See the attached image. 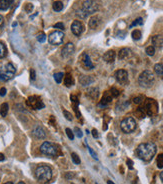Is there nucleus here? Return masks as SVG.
Returning a JSON list of instances; mask_svg holds the SVG:
<instances>
[{"label":"nucleus","instance_id":"nucleus-24","mask_svg":"<svg viewBox=\"0 0 163 184\" xmlns=\"http://www.w3.org/2000/svg\"><path fill=\"white\" fill-rule=\"evenodd\" d=\"M111 100H112V96L108 95V94H105V95L102 97L101 102H100L99 105H101V106H106L107 104H109V103L111 102Z\"/></svg>","mask_w":163,"mask_h":184},{"label":"nucleus","instance_id":"nucleus-40","mask_svg":"<svg viewBox=\"0 0 163 184\" xmlns=\"http://www.w3.org/2000/svg\"><path fill=\"white\" fill-rule=\"evenodd\" d=\"M54 28H58V29L63 30L64 29V24H63V23H61V22L56 23V24L54 25Z\"/></svg>","mask_w":163,"mask_h":184},{"label":"nucleus","instance_id":"nucleus-39","mask_svg":"<svg viewBox=\"0 0 163 184\" xmlns=\"http://www.w3.org/2000/svg\"><path fill=\"white\" fill-rule=\"evenodd\" d=\"M111 95L112 97H117L119 95V91L116 88H111Z\"/></svg>","mask_w":163,"mask_h":184},{"label":"nucleus","instance_id":"nucleus-29","mask_svg":"<svg viewBox=\"0 0 163 184\" xmlns=\"http://www.w3.org/2000/svg\"><path fill=\"white\" fill-rule=\"evenodd\" d=\"M132 38L134 39V40H139L141 38V36H142V34H141V31L140 30H138V29H136V30H133L132 31Z\"/></svg>","mask_w":163,"mask_h":184},{"label":"nucleus","instance_id":"nucleus-26","mask_svg":"<svg viewBox=\"0 0 163 184\" xmlns=\"http://www.w3.org/2000/svg\"><path fill=\"white\" fill-rule=\"evenodd\" d=\"M52 8H53V10L56 12H59L61 11L62 9H63V3L61 1H55L53 3V5H52Z\"/></svg>","mask_w":163,"mask_h":184},{"label":"nucleus","instance_id":"nucleus-42","mask_svg":"<svg viewBox=\"0 0 163 184\" xmlns=\"http://www.w3.org/2000/svg\"><path fill=\"white\" fill-rule=\"evenodd\" d=\"M88 150H89V152H90V154H91V155H92V157H94L95 159H96V160H97V159H98V157H97V154H96V153H95V152H94V151H93V150H92V149H91L90 147H88Z\"/></svg>","mask_w":163,"mask_h":184},{"label":"nucleus","instance_id":"nucleus-35","mask_svg":"<svg viewBox=\"0 0 163 184\" xmlns=\"http://www.w3.org/2000/svg\"><path fill=\"white\" fill-rule=\"evenodd\" d=\"M37 40L40 42V43H43V42L46 41V35L44 33H39V34L37 35Z\"/></svg>","mask_w":163,"mask_h":184},{"label":"nucleus","instance_id":"nucleus-10","mask_svg":"<svg viewBox=\"0 0 163 184\" xmlns=\"http://www.w3.org/2000/svg\"><path fill=\"white\" fill-rule=\"evenodd\" d=\"M115 78H116L117 82L122 84V85H126L128 84L129 80H128V73L126 70L124 69H119L115 72Z\"/></svg>","mask_w":163,"mask_h":184},{"label":"nucleus","instance_id":"nucleus-34","mask_svg":"<svg viewBox=\"0 0 163 184\" xmlns=\"http://www.w3.org/2000/svg\"><path fill=\"white\" fill-rule=\"evenodd\" d=\"M71 158H72V160H73V162L75 163V164H80L81 163V160H80V158H79V156L76 153H72L71 154Z\"/></svg>","mask_w":163,"mask_h":184},{"label":"nucleus","instance_id":"nucleus-23","mask_svg":"<svg viewBox=\"0 0 163 184\" xmlns=\"http://www.w3.org/2000/svg\"><path fill=\"white\" fill-rule=\"evenodd\" d=\"M154 72L158 76H163V63H157L154 65Z\"/></svg>","mask_w":163,"mask_h":184},{"label":"nucleus","instance_id":"nucleus-7","mask_svg":"<svg viewBox=\"0 0 163 184\" xmlns=\"http://www.w3.org/2000/svg\"><path fill=\"white\" fill-rule=\"evenodd\" d=\"M137 123L136 120L133 117H126L124 118L120 123V128L124 133H131L136 129Z\"/></svg>","mask_w":163,"mask_h":184},{"label":"nucleus","instance_id":"nucleus-25","mask_svg":"<svg viewBox=\"0 0 163 184\" xmlns=\"http://www.w3.org/2000/svg\"><path fill=\"white\" fill-rule=\"evenodd\" d=\"M8 109H9V106L7 103H3L1 107H0V115L2 117H5L8 113Z\"/></svg>","mask_w":163,"mask_h":184},{"label":"nucleus","instance_id":"nucleus-33","mask_svg":"<svg viewBox=\"0 0 163 184\" xmlns=\"http://www.w3.org/2000/svg\"><path fill=\"white\" fill-rule=\"evenodd\" d=\"M156 163H157V167L158 168H162L163 167V154H160L157 156V160H156Z\"/></svg>","mask_w":163,"mask_h":184},{"label":"nucleus","instance_id":"nucleus-8","mask_svg":"<svg viewBox=\"0 0 163 184\" xmlns=\"http://www.w3.org/2000/svg\"><path fill=\"white\" fill-rule=\"evenodd\" d=\"M63 38H64V33L62 31L57 30L50 33V35L48 36V41L52 45H59L63 42Z\"/></svg>","mask_w":163,"mask_h":184},{"label":"nucleus","instance_id":"nucleus-12","mask_svg":"<svg viewBox=\"0 0 163 184\" xmlns=\"http://www.w3.org/2000/svg\"><path fill=\"white\" fill-rule=\"evenodd\" d=\"M157 108H158L157 103L153 100V99H148L143 111H145L147 114L152 115V114H154V113L157 112Z\"/></svg>","mask_w":163,"mask_h":184},{"label":"nucleus","instance_id":"nucleus-6","mask_svg":"<svg viewBox=\"0 0 163 184\" xmlns=\"http://www.w3.org/2000/svg\"><path fill=\"white\" fill-rule=\"evenodd\" d=\"M40 151L42 154H44L48 157H54L58 154V148H57V146L55 144L48 142V141H45L40 146Z\"/></svg>","mask_w":163,"mask_h":184},{"label":"nucleus","instance_id":"nucleus-13","mask_svg":"<svg viewBox=\"0 0 163 184\" xmlns=\"http://www.w3.org/2000/svg\"><path fill=\"white\" fill-rule=\"evenodd\" d=\"M83 29H84L83 24L79 20H74L72 24H71V31H72V33L75 36L81 35V33L83 32Z\"/></svg>","mask_w":163,"mask_h":184},{"label":"nucleus","instance_id":"nucleus-4","mask_svg":"<svg viewBox=\"0 0 163 184\" xmlns=\"http://www.w3.org/2000/svg\"><path fill=\"white\" fill-rule=\"evenodd\" d=\"M16 73V68L12 63H6L0 67V80L2 81H8L10 80Z\"/></svg>","mask_w":163,"mask_h":184},{"label":"nucleus","instance_id":"nucleus-41","mask_svg":"<svg viewBox=\"0 0 163 184\" xmlns=\"http://www.w3.org/2000/svg\"><path fill=\"white\" fill-rule=\"evenodd\" d=\"M134 103H136V104H140V103L142 102V97H135L133 99Z\"/></svg>","mask_w":163,"mask_h":184},{"label":"nucleus","instance_id":"nucleus-51","mask_svg":"<svg viewBox=\"0 0 163 184\" xmlns=\"http://www.w3.org/2000/svg\"><path fill=\"white\" fill-rule=\"evenodd\" d=\"M107 184H114V182H112L111 180H108L107 181Z\"/></svg>","mask_w":163,"mask_h":184},{"label":"nucleus","instance_id":"nucleus-19","mask_svg":"<svg viewBox=\"0 0 163 184\" xmlns=\"http://www.w3.org/2000/svg\"><path fill=\"white\" fill-rule=\"evenodd\" d=\"M130 55H131V50L129 48H122L118 52V58L120 60H123V59L128 58Z\"/></svg>","mask_w":163,"mask_h":184},{"label":"nucleus","instance_id":"nucleus-50","mask_svg":"<svg viewBox=\"0 0 163 184\" xmlns=\"http://www.w3.org/2000/svg\"><path fill=\"white\" fill-rule=\"evenodd\" d=\"M160 179H161V181L163 182V171L160 173Z\"/></svg>","mask_w":163,"mask_h":184},{"label":"nucleus","instance_id":"nucleus-2","mask_svg":"<svg viewBox=\"0 0 163 184\" xmlns=\"http://www.w3.org/2000/svg\"><path fill=\"white\" fill-rule=\"evenodd\" d=\"M35 176L40 183H47L52 178V169L48 165H40L36 168Z\"/></svg>","mask_w":163,"mask_h":184},{"label":"nucleus","instance_id":"nucleus-30","mask_svg":"<svg viewBox=\"0 0 163 184\" xmlns=\"http://www.w3.org/2000/svg\"><path fill=\"white\" fill-rule=\"evenodd\" d=\"M53 77L55 79V81L57 83H61L62 82V80H63V77H64V74L62 73V72H58V73H55L53 75Z\"/></svg>","mask_w":163,"mask_h":184},{"label":"nucleus","instance_id":"nucleus-31","mask_svg":"<svg viewBox=\"0 0 163 184\" xmlns=\"http://www.w3.org/2000/svg\"><path fill=\"white\" fill-rule=\"evenodd\" d=\"M145 52H146V54H147L148 56H153V55L155 54V47H153L152 45L146 47Z\"/></svg>","mask_w":163,"mask_h":184},{"label":"nucleus","instance_id":"nucleus-27","mask_svg":"<svg viewBox=\"0 0 163 184\" xmlns=\"http://www.w3.org/2000/svg\"><path fill=\"white\" fill-rule=\"evenodd\" d=\"M7 54V49H6V46L4 45L2 42H0V58H3L5 57Z\"/></svg>","mask_w":163,"mask_h":184},{"label":"nucleus","instance_id":"nucleus-32","mask_svg":"<svg viewBox=\"0 0 163 184\" xmlns=\"http://www.w3.org/2000/svg\"><path fill=\"white\" fill-rule=\"evenodd\" d=\"M143 24V19L141 17H139L137 18L136 20H134L132 23H131V25H130V28H133L134 26H137V25H142Z\"/></svg>","mask_w":163,"mask_h":184},{"label":"nucleus","instance_id":"nucleus-17","mask_svg":"<svg viewBox=\"0 0 163 184\" xmlns=\"http://www.w3.org/2000/svg\"><path fill=\"white\" fill-rule=\"evenodd\" d=\"M79 82L82 86H88L94 82V78L92 76H89V75H82L79 79Z\"/></svg>","mask_w":163,"mask_h":184},{"label":"nucleus","instance_id":"nucleus-54","mask_svg":"<svg viewBox=\"0 0 163 184\" xmlns=\"http://www.w3.org/2000/svg\"><path fill=\"white\" fill-rule=\"evenodd\" d=\"M70 184H73V183H70Z\"/></svg>","mask_w":163,"mask_h":184},{"label":"nucleus","instance_id":"nucleus-37","mask_svg":"<svg viewBox=\"0 0 163 184\" xmlns=\"http://www.w3.org/2000/svg\"><path fill=\"white\" fill-rule=\"evenodd\" d=\"M63 114H64V116H65V118L67 119V120H72L73 119V117H72V115H71V113H69L68 111H66V110H64L63 111Z\"/></svg>","mask_w":163,"mask_h":184},{"label":"nucleus","instance_id":"nucleus-11","mask_svg":"<svg viewBox=\"0 0 163 184\" xmlns=\"http://www.w3.org/2000/svg\"><path fill=\"white\" fill-rule=\"evenodd\" d=\"M80 63L81 65H82V67L84 69H87V70H91V69H93L94 68V65L92 63V61H91L90 57H89V55L87 53H82L80 56Z\"/></svg>","mask_w":163,"mask_h":184},{"label":"nucleus","instance_id":"nucleus-46","mask_svg":"<svg viewBox=\"0 0 163 184\" xmlns=\"http://www.w3.org/2000/svg\"><path fill=\"white\" fill-rule=\"evenodd\" d=\"M127 165H128L129 169H133V162L131 161L130 159H128V160H127Z\"/></svg>","mask_w":163,"mask_h":184},{"label":"nucleus","instance_id":"nucleus-5","mask_svg":"<svg viewBox=\"0 0 163 184\" xmlns=\"http://www.w3.org/2000/svg\"><path fill=\"white\" fill-rule=\"evenodd\" d=\"M100 8V4L97 0H85L82 3V7L80 10L85 13L86 16H88L89 14H93L97 12Z\"/></svg>","mask_w":163,"mask_h":184},{"label":"nucleus","instance_id":"nucleus-49","mask_svg":"<svg viewBox=\"0 0 163 184\" xmlns=\"http://www.w3.org/2000/svg\"><path fill=\"white\" fill-rule=\"evenodd\" d=\"M4 160H5V156L2 153H0V161H4Z\"/></svg>","mask_w":163,"mask_h":184},{"label":"nucleus","instance_id":"nucleus-21","mask_svg":"<svg viewBox=\"0 0 163 184\" xmlns=\"http://www.w3.org/2000/svg\"><path fill=\"white\" fill-rule=\"evenodd\" d=\"M13 0H0V10L5 11L11 6Z\"/></svg>","mask_w":163,"mask_h":184},{"label":"nucleus","instance_id":"nucleus-16","mask_svg":"<svg viewBox=\"0 0 163 184\" xmlns=\"http://www.w3.org/2000/svg\"><path fill=\"white\" fill-rule=\"evenodd\" d=\"M33 135L38 139H44L46 136V133L41 126H36L35 128L33 129Z\"/></svg>","mask_w":163,"mask_h":184},{"label":"nucleus","instance_id":"nucleus-43","mask_svg":"<svg viewBox=\"0 0 163 184\" xmlns=\"http://www.w3.org/2000/svg\"><path fill=\"white\" fill-rule=\"evenodd\" d=\"M5 94H6V88L2 87L0 89V96H5Z\"/></svg>","mask_w":163,"mask_h":184},{"label":"nucleus","instance_id":"nucleus-36","mask_svg":"<svg viewBox=\"0 0 163 184\" xmlns=\"http://www.w3.org/2000/svg\"><path fill=\"white\" fill-rule=\"evenodd\" d=\"M66 134H67V136L69 137L70 140H73V139H74V134H73V132L71 131L69 128H66Z\"/></svg>","mask_w":163,"mask_h":184},{"label":"nucleus","instance_id":"nucleus-18","mask_svg":"<svg viewBox=\"0 0 163 184\" xmlns=\"http://www.w3.org/2000/svg\"><path fill=\"white\" fill-rule=\"evenodd\" d=\"M152 46L156 48H161L163 45V37L161 35H155L152 37Z\"/></svg>","mask_w":163,"mask_h":184},{"label":"nucleus","instance_id":"nucleus-20","mask_svg":"<svg viewBox=\"0 0 163 184\" xmlns=\"http://www.w3.org/2000/svg\"><path fill=\"white\" fill-rule=\"evenodd\" d=\"M89 27L91 29H95L100 24V17L99 16H92L89 20Z\"/></svg>","mask_w":163,"mask_h":184},{"label":"nucleus","instance_id":"nucleus-53","mask_svg":"<svg viewBox=\"0 0 163 184\" xmlns=\"http://www.w3.org/2000/svg\"><path fill=\"white\" fill-rule=\"evenodd\" d=\"M17 184H25V183L24 182H18Z\"/></svg>","mask_w":163,"mask_h":184},{"label":"nucleus","instance_id":"nucleus-47","mask_svg":"<svg viewBox=\"0 0 163 184\" xmlns=\"http://www.w3.org/2000/svg\"><path fill=\"white\" fill-rule=\"evenodd\" d=\"M92 135L94 136L95 138H98V133H97V130L96 129H93L92 130Z\"/></svg>","mask_w":163,"mask_h":184},{"label":"nucleus","instance_id":"nucleus-38","mask_svg":"<svg viewBox=\"0 0 163 184\" xmlns=\"http://www.w3.org/2000/svg\"><path fill=\"white\" fill-rule=\"evenodd\" d=\"M32 9H33V5H32L31 3H27L26 5H25V10H26V12L30 13V12L32 11Z\"/></svg>","mask_w":163,"mask_h":184},{"label":"nucleus","instance_id":"nucleus-44","mask_svg":"<svg viewBox=\"0 0 163 184\" xmlns=\"http://www.w3.org/2000/svg\"><path fill=\"white\" fill-rule=\"evenodd\" d=\"M75 131H76V134H77L78 137H82V132H81V130L79 128H75Z\"/></svg>","mask_w":163,"mask_h":184},{"label":"nucleus","instance_id":"nucleus-1","mask_svg":"<svg viewBox=\"0 0 163 184\" xmlns=\"http://www.w3.org/2000/svg\"><path fill=\"white\" fill-rule=\"evenodd\" d=\"M157 151V147L155 143L153 142H146V143H141L137 147L136 153L137 156L143 161H151L153 157L155 156Z\"/></svg>","mask_w":163,"mask_h":184},{"label":"nucleus","instance_id":"nucleus-52","mask_svg":"<svg viewBox=\"0 0 163 184\" xmlns=\"http://www.w3.org/2000/svg\"><path fill=\"white\" fill-rule=\"evenodd\" d=\"M3 184H13V182H11V181H9V182H5V183H3Z\"/></svg>","mask_w":163,"mask_h":184},{"label":"nucleus","instance_id":"nucleus-9","mask_svg":"<svg viewBox=\"0 0 163 184\" xmlns=\"http://www.w3.org/2000/svg\"><path fill=\"white\" fill-rule=\"evenodd\" d=\"M27 105L29 106L30 108H32V109H42V108H44V103L42 102V100L40 99V97L38 96H30L29 98L27 99Z\"/></svg>","mask_w":163,"mask_h":184},{"label":"nucleus","instance_id":"nucleus-22","mask_svg":"<svg viewBox=\"0 0 163 184\" xmlns=\"http://www.w3.org/2000/svg\"><path fill=\"white\" fill-rule=\"evenodd\" d=\"M64 84L66 87H71L74 84V79L72 77V75L67 73L64 76Z\"/></svg>","mask_w":163,"mask_h":184},{"label":"nucleus","instance_id":"nucleus-28","mask_svg":"<svg viewBox=\"0 0 163 184\" xmlns=\"http://www.w3.org/2000/svg\"><path fill=\"white\" fill-rule=\"evenodd\" d=\"M98 88H91L88 90V95L91 97V98H97L98 96Z\"/></svg>","mask_w":163,"mask_h":184},{"label":"nucleus","instance_id":"nucleus-48","mask_svg":"<svg viewBox=\"0 0 163 184\" xmlns=\"http://www.w3.org/2000/svg\"><path fill=\"white\" fill-rule=\"evenodd\" d=\"M4 24V18L2 15H0V27H2Z\"/></svg>","mask_w":163,"mask_h":184},{"label":"nucleus","instance_id":"nucleus-45","mask_svg":"<svg viewBox=\"0 0 163 184\" xmlns=\"http://www.w3.org/2000/svg\"><path fill=\"white\" fill-rule=\"evenodd\" d=\"M30 78L32 79V80H34L35 79V71L33 69H31L30 70Z\"/></svg>","mask_w":163,"mask_h":184},{"label":"nucleus","instance_id":"nucleus-14","mask_svg":"<svg viewBox=\"0 0 163 184\" xmlns=\"http://www.w3.org/2000/svg\"><path fill=\"white\" fill-rule=\"evenodd\" d=\"M73 52H74V45L73 43H71V42H68V43L65 44V46L63 47V49L61 51V54L63 57L67 58L72 55Z\"/></svg>","mask_w":163,"mask_h":184},{"label":"nucleus","instance_id":"nucleus-15","mask_svg":"<svg viewBox=\"0 0 163 184\" xmlns=\"http://www.w3.org/2000/svg\"><path fill=\"white\" fill-rule=\"evenodd\" d=\"M115 58H116V53L113 50H109L107 52H105L103 55V60L107 63H113Z\"/></svg>","mask_w":163,"mask_h":184},{"label":"nucleus","instance_id":"nucleus-3","mask_svg":"<svg viewBox=\"0 0 163 184\" xmlns=\"http://www.w3.org/2000/svg\"><path fill=\"white\" fill-rule=\"evenodd\" d=\"M155 81L154 74H153L149 70H144L138 77V83L139 85L144 87V88H149L151 87Z\"/></svg>","mask_w":163,"mask_h":184}]
</instances>
